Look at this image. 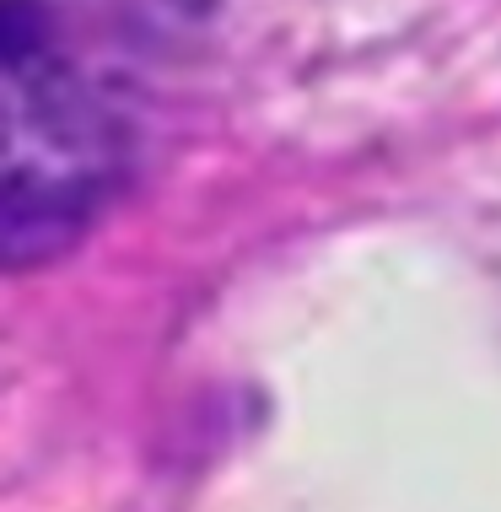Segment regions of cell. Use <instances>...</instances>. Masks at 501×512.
<instances>
[{
  "label": "cell",
  "instance_id": "6da1fadb",
  "mask_svg": "<svg viewBox=\"0 0 501 512\" xmlns=\"http://www.w3.org/2000/svg\"><path fill=\"white\" fill-rule=\"evenodd\" d=\"M135 92L124 65L87 54L60 0H6V270L65 254L124 184Z\"/></svg>",
  "mask_w": 501,
  "mask_h": 512
}]
</instances>
